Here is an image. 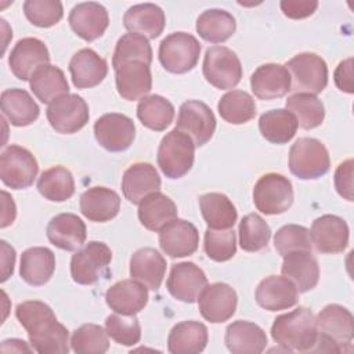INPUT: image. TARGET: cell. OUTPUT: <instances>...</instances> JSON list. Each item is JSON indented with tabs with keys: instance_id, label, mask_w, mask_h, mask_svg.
Here are the masks:
<instances>
[{
	"instance_id": "d4e9b609",
	"label": "cell",
	"mask_w": 354,
	"mask_h": 354,
	"mask_svg": "<svg viewBox=\"0 0 354 354\" xmlns=\"http://www.w3.org/2000/svg\"><path fill=\"white\" fill-rule=\"evenodd\" d=\"M254 297L260 307L268 311H279L293 307L297 303L299 292L286 277L270 275L260 281Z\"/></svg>"
},
{
	"instance_id": "ba28073f",
	"label": "cell",
	"mask_w": 354,
	"mask_h": 354,
	"mask_svg": "<svg viewBox=\"0 0 354 354\" xmlns=\"http://www.w3.org/2000/svg\"><path fill=\"white\" fill-rule=\"evenodd\" d=\"M253 202L264 214H281L293 203V188L288 177L279 173L261 176L253 188Z\"/></svg>"
},
{
	"instance_id": "277c9868",
	"label": "cell",
	"mask_w": 354,
	"mask_h": 354,
	"mask_svg": "<svg viewBox=\"0 0 354 354\" xmlns=\"http://www.w3.org/2000/svg\"><path fill=\"white\" fill-rule=\"evenodd\" d=\"M195 159V144L183 131L173 129L160 141L158 148V166L169 178H181L185 176Z\"/></svg>"
},
{
	"instance_id": "d6a6232c",
	"label": "cell",
	"mask_w": 354,
	"mask_h": 354,
	"mask_svg": "<svg viewBox=\"0 0 354 354\" xmlns=\"http://www.w3.org/2000/svg\"><path fill=\"white\" fill-rule=\"evenodd\" d=\"M54 271L55 256L48 248L35 246L26 249L21 254L19 274L26 283L32 286H41L51 279Z\"/></svg>"
},
{
	"instance_id": "603a6c76",
	"label": "cell",
	"mask_w": 354,
	"mask_h": 354,
	"mask_svg": "<svg viewBox=\"0 0 354 354\" xmlns=\"http://www.w3.org/2000/svg\"><path fill=\"white\" fill-rule=\"evenodd\" d=\"M290 73L281 64L260 65L250 76L252 91L260 100L281 98L290 91Z\"/></svg>"
},
{
	"instance_id": "4316f807",
	"label": "cell",
	"mask_w": 354,
	"mask_h": 354,
	"mask_svg": "<svg viewBox=\"0 0 354 354\" xmlns=\"http://www.w3.org/2000/svg\"><path fill=\"white\" fill-rule=\"evenodd\" d=\"M72 83L77 88H90L100 84L108 73L106 61L91 48L79 50L69 61Z\"/></svg>"
},
{
	"instance_id": "8d00e7d4",
	"label": "cell",
	"mask_w": 354,
	"mask_h": 354,
	"mask_svg": "<svg viewBox=\"0 0 354 354\" xmlns=\"http://www.w3.org/2000/svg\"><path fill=\"white\" fill-rule=\"evenodd\" d=\"M29 84L37 100L48 105L57 98L69 94V84L62 69L50 64L37 68L32 75Z\"/></svg>"
},
{
	"instance_id": "f5cc1de1",
	"label": "cell",
	"mask_w": 354,
	"mask_h": 354,
	"mask_svg": "<svg viewBox=\"0 0 354 354\" xmlns=\"http://www.w3.org/2000/svg\"><path fill=\"white\" fill-rule=\"evenodd\" d=\"M353 159L342 162L335 171V188L340 196L353 202Z\"/></svg>"
},
{
	"instance_id": "816d5d0a",
	"label": "cell",
	"mask_w": 354,
	"mask_h": 354,
	"mask_svg": "<svg viewBox=\"0 0 354 354\" xmlns=\"http://www.w3.org/2000/svg\"><path fill=\"white\" fill-rule=\"evenodd\" d=\"M24 12L35 26L50 28L62 19L64 8L58 0H26L24 3Z\"/></svg>"
},
{
	"instance_id": "484cf974",
	"label": "cell",
	"mask_w": 354,
	"mask_h": 354,
	"mask_svg": "<svg viewBox=\"0 0 354 354\" xmlns=\"http://www.w3.org/2000/svg\"><path fill=\"white\" fill-rule=\"evenodd\" d=\"M105 301L118 314L136 315L148 303V288L133 278L123 279L106 290Z\"/></svg>"
},
{
	"instance_id": "1f68e13d",
	"label": "cell",
	"mask_w": 354,
	"mask_h": 354,
	"mask_svg": "<svg viewBox=\"0 0 354 354\" xmlns=\"http://www.w3.org/2000/svg\"><path fill=\"white\" fill-rule=\"evenodd\" d=\"M281 272L293 282L299 293L311 290L319 279L318 261L311 252H293L283 256Z\"/></svg>"
},
{
	"instance_id": "5b68a950",
	"label": "cell",
	"mask_w": 354,
	"mask_h": 354,
	"mask_svg": "<svg viewBox=\"0 0 354 354\" xmlns=\"http://www.w3.org/2000/svg\"><path fill=\"white\" fill-rule=\"evenodd\" d=\"M330 159L326 147L317 138L301 137L289 151V170L297 178L315 180L328 173Z\"/></svg>"
},
{
	"instance_id": "7dc6e473",
	"label": "cell",
	"mask_w": 354,
	"mask_h": 354,
	"mask_svg": "<svg viewBox=\"0 0 354 354\" xmlns=\"http://www.w3.org/2000/svg\"><path fill=\"white\" fill-rule=\"evenodd\" d=\"M134 59L151 65L152 48L147 37L137 33H126L116 43L112 57V66L116 68L122 62Z\"/></svg>"
},
{
	"instance_id": "ac0fdd59",
	"label": "cell",
	"mask_w": 354,
	"mask_h": 354,
	"mask_svg": "<svg viewBox=\"0 0 354 354\" xmlns=\"http://www.w3.org/2000/svg\"><path fill=\"white\" fill-rule=\"evenodd\" d=\"M311 243L319 253H342L348 245V225L335 214H324L313 221Z\"/></svg>"
},
{
	"instance_id": "4dcf8cb0",
	"label": "cell",
	"mask_w": 354,
	"mask_h": 354,
	"mask_svg": "<svg viewBox=\"0 0 354 354\" xmlns=\"http://www.w3.org/2000/svg\"><path fill=\"white\" fill-rule=\"evenodd\" d=\"M123 25L130 33H137L147 39H156L165 29L166 17L159 6L142 3L130 7L124 12Z\"/></svg>"
},
{
	"instance_id": "836d02e7",
	"label": "cell",
	"mask_w": 354,
	"mask_h": 354,
	"mask_svg": "<svg viewBox=\"0 0 354 354\" xmlns=\"http://www.w3.org/2000/svg\"><path fill=\"white\" fill-rule=\"evenodd\" d=\"M207 340V328L202 322L183 321L171 328L167 350L171 354H198L205 350Z\"/></svg>"
},
{
	"instance_id": "44dd1931",
	"label": "cell",
	"mask_w": 354,
	"mask_h": 354,
	"mask_svg": "<svg viewBox=\"0 0 354 354\" xmlns=\"http://www.w3.org/2000/svg\"><path fill=\"white\" fill-rule=\"evenodd\" d=\"M72 30L86 41H93L104 35L109 25L106 8L95 1L76 4L69 12Z\"/></svg>"
},
{
	"instance_id": "681fc988",
	"label": "cell",
	"mask_w": 354,
	"mask_h": 354,
	"mask_svg": "<svg viewBox=\"0 0 354 354\" xmlns=\"http://www.w3.org/2000/svg\"><path fill=\"white\" fill-rule=\"evenodd\" d=\"M108 336L122 346H134L141 339V326L136 315L111 314L105 319Z\"/></svg>"
},
{
	"instance_id": "60d3db41",
	"label": "cell",
	"mask_w": 354,
	"mask_h": 354,
	"mask_svg": "<svg viewBox=\"0 0 354 354\" xmlns=\"http://www.w3.org/2000/svg\"><path fill=\"white\" fill-rule=\"evenodd\" d=\"M137 118L142 126L155 131H163L174 119V106L162 95H145L137 105Z\"/></svg>"
},
{
	"instance_id": "6da1fadb",
	"label": "cell",
	"mask_w": 354,
	"mask_h": 354,
	"mask_svg": "<svg viewBox=\"0 0 354 354\" xmlns=\"http://www.w3.org/2000/svg\"><path fill=\"white\" fill-rule=\"evenodd\" d=\"M15 317L25 328L32 348L40 354H66L69 332L58 322L50 306L40 300H26L17 306Z\"/></svg>"
},
{
	"instance_id": "3957f363",
	"label": "cell",
	"mask_w": 354,
	"mask_h": 354,
	"mask_svg": "<svg viewBox=\"0 0 354 354\" xmlns=\"http://www.w3.org/2000/svg\"><path fill=\"white\" fill-rule=\"evenodd\" d=\"M317 343L311 351H351L353 314L340 304L325 306L315 318Z\"/></svg>"
},
{
	"instance_id": "83f0119b",
	"label": "cell",
	"mask_w": 354,
	"mask_h": 354,
	"mask_svg": "<svg viewBox=\"0 0 354 354\" xmlns=\"http://www.w3.org/2000/svg\"><path fill=\"white\" fill-rule=\"evenodd\" d=\"M165 257L153 248H141L130 257V277L149 290H158L166 272Z\"/></svg>"
},
{
	"instance_id": "52a82bcc",
	"label": "cell",
	"mask_w": 354,
	"mask_h": 354,
	"mask_svg": "<svg viewBox=\"0 0 354 354\" xmlns=\"http://www.w3.org/2000/svg\"><path fill=\"white\" fill-rule=\"evenodd\" d=\"M290 73V90L319 94L328 84V65L314 53H300L285 65Z\"/></svg>"
},
{
	"instance_id": "d6986e66",
	"label": "cell",
	"mask_w": 354,
	"mask_h": 354,
	"mask_svg": "<svg viewBox=\"0 0 354 354\" xmlns=\"http://www.w3.org/2000/svg\"><path fill=\"white\" fill-rule=\"evenodd\" d=\"M113 69L116 90L123 100H141L151 91L152 75L148 64L134 59L122 62Z\"/></svg>"
},
{
	"instance_id": "db71d44e",
	"label": "cell",
	"mask_w": 354,
	"mask_h": 354,
	"mask_svg": "<svg viewBox=\"0 0 354 354\" xmlns=\"http://www.w3.org/2000/svg\"><path fill=\"white\" fill-rule=\"evenodd\" d=\"M283 15L292 19L307 18L314 14L318 7V1L315 0H282L279 3Z\"/></svg>"
},
{
	"instance_id": "8fae6325",
	"label": "cell",
	"mask_w": 354,
	"mask_h": 354,
	"mask_svg": "<svg viewBox=\"0 0 354 354\" xmlns=\"http://www.w3.org/2000/svg\"><path fill=\"white\" fill-rule=\"evenodd\" d=\"M111 260L109 246L104 242L91 241L72 256V279L79 285H93L108 271Z\"/></svg>"
},
{
	"instance_id": "f907efd6",
	"label": "cell",
	"mask_w": 354,
	"mask_h": 354,
	"mask_svg": "<svg viewBox=\"0 0 354 354\" xmlns=\"http://www.w3.org/2000/svg\"><path fill=\"white\" fill-rule=\"evenodd\" d=\"M205 253L213 261H227L236 253V238L234 230H212L205 232Z\"/></svg>"
},
{
	"instance_id": "ffe728a7",
	"label": "cell",
	"mask_w": 354,
	"mask_h": 354,
	"mask_svg": "<svg viewBox=\"0 0 354 354\" xmlns=\"http://www.w3.org/2000/svg\"><path fill=\"white\" fill-rule=\"evenodd\" d=\"M199 232L196 227L183 218H174L159 231V246L170 257H185L196 252Z\"/></svg>"
},
{
	"instance_id": "11a10c76",
	"label": "cell",
	"mask_w": 354,
	"mask_h": 354,
	"mask_svg": "<svg viewBox=\"0 0 354 354\" xmlns=\"http://www.w3.org/2000/svg\"><path fill=\"white\" fill-rule=\"evenodd\" d=\"M335 83L339 90L351 94L353 88V58H347L342 61L333 73Z\"/></svg>"
},
{
	"instance_id": "8992f818",
	"label": "cell",
	"mask_w": 354,
	"mask_h": 354,
	"mask_svg": "<svg viewBox=\"0 0 354 354\" xmlns=\"http://www.w3.org/2000/svg\"><path fill=\"white\" fill-rule=\"evenodd\" d=\"M199 55L201 44L198 39L185 32L170 33L159 46V61L170 73L189 72L196 66Z\"/></svg>"
},
{
	"instance_id": "7402d4cb",
	"label": "cell",
	"mask_w": 354,
	"mask_h": 354,
	"mask_svg": "<svg viewBox=\"0 0 354 354\" xmlns=\"http://www.w3.org/2000/svg\"><path fill=\"white\" fill-rule=\"evenodd\" d=\"M160 184L162 181L155 166L147 162H137L123 173L122 192L130 203L140 205L147 195L159 191Z\"/></svg>"
},
{
	"instance_id": "7bdbcfd3",
	"label": "cell",
	"mask_w": 354,
	"mask_h": 354,
	"mask_svg": "<svg viewBox=\"0 0 354 354\" xmlns=\"http://www.w3.org/2000/svg\"><path fill=\"white\" fill-rule=\"evenodd\" d=\"M217 111L225 122L231 124H243L256 116V104L249 93L243 90H231L220 98Z\"/></svg>"
},
{
	"instance_id": "bcb514c9",
	"label": "cell",
	"mask_w": 354,
	"mask_h": 354,
	"mask_svg": "<svg viewBox=\"0 0 354 354\" xmlns=\"http://www.w3.org/2000/svg\"><path fill=\"white\" fill-rule=\"evenodd\" d=\"M71 346L77 354H104L109 348L108 333L97 324H83L72 333Z\"/></svg>"
},
{
	"instance_id": "6f0895ef",
	"label": "cell",
	"mask_w": 354,
	"mask_h": 354,
	"mask_svg": "<svg viewBox=\"0 0 354 354\" xmlns=\"http://www.w3.org/2000/svg\"><path fill=\"white\" fill-rule=\"evenodd\" d=\"M1 196H3V213H1V228H6L7 225L12 224L14 220H15V214H17V210H15V203L12 201V198L6 192V191H1Z\"/></svg>"
},
{
	"instance_id": "f6af8a7d",
	"label": "cell",
	"mask_w": 354,
	"mask_h": 354,
	"mask_svg": "<svg viewBox=\"0 0 354 354\" xmlns=\"http://www.w3.org/2000/svg\"><path fill=\"white\" fill-rule=\"evenodd\" d=\"M271 238V228L266 220L256 214H246L239 223V245L245 252L264 249Z\"/></svg>"
},
{
	"instance_id": "ab89813d",
	"label": "cell",
	"mask_w": 354,
	"mask_h": 354,
	"mask_svg": "<svg viewBox=\"0 0 354 354\" xmlns=\"http://www.w3.org/2000/svg\"><path fill=\"white\" fill-rule=\"evenodd\" d=\"M236 29L232 14L220 8L203 11L196 19V32L209 43H223L228 40Z\"/></svg>"
},
{
	"instance_id": "f35d334b",
	"label": "cell",
	"mask_w": 354,
	"mask_h": 354,
	"mask_svg": "<svg viewBox=\"0 0 354 354\" xmlns=\"http://www.w3.org/2000/svg\"><path fill=\"white\" fill-rule=\"evenodd\" d=\"M297 120L288 109H271L264 112L259 119L261 136L272 144L289 142L297 131Z\"/></svg>"
},
{
	"instance_id": "2e32d148",
	"label": "cell",
	"mask_w": 354,
	"mask_h": 354,
	"mask_svg": "<svg viewBox=\"0 0 354 354\" xmlns=\"http://www.w3.org/2000/svg\"><path fill=\"white\" fill-rule=\"evenodd\" d=\"M166 286L174 299L184 303H195L207 286V278L195 263L183 261L171 267Z\"/></svg>"
},
{
	"instance_id": "4fadbf2b",
	"label": "cell",
	"mask_w": 354,
	"mask_h": 354,
	"mask_svg": "<svg viewBox=\"0 0 354 354\" xmlns=\"http://www.w3.org/2000/svg\"><path fill=\"white\" fill-rule=\"evenodd\" d=\"M176 129L185 133L195 147H202L214 134L216 118L205 102L189 100L183 102L178 109Z\"/></svg>"
},
{
	"instance_id": "ee69618b",
	"label": "cell",
	"mask_w": 354,
	"mask_h": 354,
	"mask_svg": "<svg viewBox=\"0 0 354 354\" xmlns=\"http://www.w3.org/2000/svg\"><path fill=\"white\" fill-rule=\"evenodd\" d=\"M286 109L292 112L301 129L310 130L322 124L325 108L317 95L307 93H295L286 100Z\"/></svg>"
},
{
	"instance_id": "30bf717a",
	"label": "cell",
	"mask_w": 354,
	"mask_h": 354,
	"mask_svg": "<svg viewBox=\"0 0 354 354\" xmlns=\"http://www.w3.org/2000/svg\"><path fill=\"white\" fill-rule=\"evenodd\" d=\"M39 171L37 160L30 151L19 145H8L0 156V178L11 189L29 188Z\"/></svg>"
},
{
	"instance_id": "7c38bea8",
	"label": "cell",
	"mask_w": 354,
	"mask_h": 354,
	"mask_svg": "<svg viewBox=\"0 0 354 354\" xmlns=\"http://www.w3.org/2000/svg\"><path fill=\"white\" fill-rule=\"evenodd\" d=\"M46 116L57 133L73 134L87 124L90 113L88 105L80 95L66 94L48 105Z\"/></svg>"
},
{
	"instance_id": "9f6ffc18",
	"label": "cell",
	"mask_w": 354,
	"mask_h": 354,
	"mask_svg": "<svg viewBox=\"0 0 354 354\" xmlns=\"http://www.w3.org/2000/svg\"><path fill=\"white\" fill-rule=\"evenodd\" d=\"M0 243H1V250H3V277H1V281L4 282L14 272L15 250L6 241H1Z\"/></svg>"
},
{
	"instance_id": "5bb4252c",
	"label": "cell",
	"mask_w": 354,
	"mask_h": 354,
	"mask_svg": "<svg viewBox=\"0 0 354 354\" xmlns=\"http://www.w3.org/2000/svg\"><path fill=\"white\" fill-rule=\"evenodd\" d=\"M97 142L109 152L126 151L134 141V122L123 113H105L94 123Z\"/></svg>"
},
{
	"instance_id": "d590c367",
	"label": "cell",
	"mask_w": 354,
	"mask_h": 354,
	"mask_svg": "<svg viewBox=\"0 0 354 354\" xmlns=\"http://www.w3.org/2000/svg\"><path fill=\"white\" fill-rule=\"evenodd\" d=\"M138 218L147 230L159 232L165 225L177 218V206L167 195L156 191L140 202Z\"/></svg>"
},
{
	"instance_id": "cb8c5ba5",
	"label": "cell",
	"mask_w": 354,
	"mask_h": 354,
	"mask_svg": "<svg viewBox=\"0 0 354 354\" xmlns=\"http://www.w3.org/2000/svg\"><path fill=\"white\" fill-rule=\"evenodd\" d=\"M46 234L54 246L68 252L77 250L87 238L86 224L73 213L54 216L47 224Z\"/></svg>"
},
{
	"instance_id": "e575fe53",
	"label": "cell",
	"mask_w": 354,
	"mask_h": 354,
	"mask_svg": "<svg viewBox=\"0 0 354 354\" xmlns=\"http://www.w3.org/2000/svg\"><path fill=\"white\" fill-rule=\"evenodd\" d=\"M0 105L3 115L12 126L32 124L40 113V108L30 94L22 88H7L1 93Z\"/></svg>"
},
{
	"instance_id": "9c48e42d",
	"label": "cell",
	"mask_w": 354,
	"mask_h": 354,
	"mask_svg": "<svg viewBox=\"0 0 354 354\" xmlns=\"http://www.w3.org/2000/svg\"><path fill=\"white\" fill-rule=\"evenodd\" d=\"M205 79L220 90L234 88L242 77V65L238 55L228 47H209L203 58Z\"/></svg>"
},
{
	"instance_id": "e0dca14e",
	"label": "cell",
	"mask_w": 354,
	"mask_h": 354,
	"mask_svg": "<svg viewBox=\"0 0 354 354\" xmlns=\"http://www.w3.org/2000/svg\"><path fill=\"white\" fill-rule=\"evenodd\" d=\"M48 64V48L44 41L36 37H24L18 40L8 57L10 69L19 80H30L37 68Z\"/></svg>"
},
{
	"instance_id": "f1b7e54d",
	"label": "cell",
	"mask_w": 354,
	"mask_h": 354,
	"mask_svg": "<svg viewBox=\"0 0 354 354\" xmlns=\"http://www.w3.org/2000/svg\"><path fill=\"white\" fill-rule=\"evenodd\" d=\"M82 214L94 223L115 218L120 210V196L111 188L93 187L80 195Z\"/></svg>"
},
{
	"instance_id": "f546056e",
	"label": "cell",
	"mask_w": 354,
	"mask_h": 354,
	"mask_svg": "<svg viewBox=\"0 0 354 354\" xmlns=\"http://www.w3.org/2000/svg\"><path fill=\"white\" fill-rule=\"evenodd\" d=\"M224 342L232 354H260L267 346L266 332L249 321H235L225 329Z\"/></svg>"
},
{
	"instance_id": "b9f144b4",
	"label": "cell",
	"mask_w": 354,
	"mask_h": 354,
	"mask_svg": "<svg viewBox=\"0 0 354 354\" xmlns=\"http://www.w3.org/2000/svg\"><path fill=\"white\" fill-rule=\"evenodd\" d=\"M37 189L51 202H64L75 194V180L66 167L53 166L39 177Z\"/></svg>"
},
{
	"instance_id": "7a4b0ae2",
	"label": "cell",
	"mask_w": 354,
	"mask_h": 354,
	"mask_svg": "<svg viewBox=\"0 0 354 354\" xmlns=\"http://www.w3.org/2000/svg\"><path fill=\"white\" fill-rule=\"evenodd\" d=\"M317 324L313 311L307 307L281 314L271 326L272 340L285 351H311L317 343Z\"/></svg>"
},
{
	"instance_id": "c3c4849f",
	"label": "cell",
	"mask_w": 354,
	"mask_h": 354,
	"mask_svg": "<svg viewBox=\"0 0 354 354\" xmlns=\"http://www.w3.org/2000/svg\"><path fill=\"white\" fill-rule=\"evenodd\" d=\"M274 246L282 257L293 252H311L310 230L299 224H286L275 232Z\"/></svg>"
},
{
	"instance_id": "9a60e30c",
	"label": "cell",
	"mask_w": 354,
	"mask_h": 354,
	"mask_svg": "<svg viewBox=\"0 0 354 354\" xmlns=\"http://www.w3.org/2000/svg\"><path fill=\"white\" fill-rule=\"evenodd\" d=\"M236 304V292L232 286L224 282L207 285L198 297L201 315L212 324H221L228 321L235 314Z\"/></svg>"
},
{
	"instance_id": "74e56055",
	"label": "cell",
	"mask_w": 354,
	"mask_h": 354,
	"mask_svg": "<svg viewBox=\"0 0 354 354\" xmlns=\"http://www.w3.org/2000/svg\"><path fill=\"white\" fill-rule=\"evenodd\" d=\"M199 207L207 228L230 230L234 227L238 213L234 203L220 192H209L199 196Z\"/></svg>"
}]
</instances>
